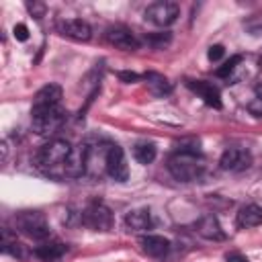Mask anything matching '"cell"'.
<instances>
[{"mask_svg":"<svg viewBox=\"0 0 262 262\" xmlns=\"http://www.w3.org/2000/svg\"><path fill=\"white\" fill-rule=\"evenodd\" d=\"M72 145L63 139H51L45 145H41L35 154V166L53 178L66 176V164L72 156Z\"/></svg>","mask_w":262,"mask_h":262,"instance_id":"cell-1","label":"cell"},{"mask_svg":"<svg viewBox=\"0 0 262 262\" xmlns=\"http://www.w3.org/2000/svg\"><path fill=\"white\" fill-rule=\"evenodd\" d=\"M166 166H168V172L174 176V180H180V182H192L205 170V164H203V158L201 156L180 154V151H176L174 156H170Z\"/></svg>","mask_w":262,"mask_h":262,"instance_id":"cell-2","label":"cell"},{"mask_svg":"<svg viewBox=\"0 0 262 262\" xmlns=\"http://www.w3.org/2000/svg\"><path fill=\"white\" fill-rule=\"evenodd\" d=\"M66 123V111L59 106H33L31 111V127L37 135H53Z\"/></svg>","mask_w":262,"mask_h":262,"instance_id":"cell-3","label":"cell"},{"mask_svg":"<svg viewBox=\"0 0 262 262\" xmlns=\"http://www.w3.org/2000/svg\"><path fill=\"white\" fill-rule=\"evenodd\" d=\"M14 225H16L18 231H23L25 235H29L33 239H45V237H49L47 219L39 211H23V213H18L14 217Z\"/></svg>","mask_w":262,"mask_h":262,"instance_id":"cell-4","label":"cell"},{"mask_svg":"<svg viewBox=\"0 0 262 262\" xmlns=\"http://www.w3.org/2000/svg\"><path fill=\"white\" fill-rule=\"evenodd\" d=\"M180 14V6L172 0H160V2H154L145 8L143 16L147 23L156 25V27H170Z\"/></svg>","mask_w":262,"mask_h":262,"instance_id":"cell-5","label":"cell"},{"mask_svg":"<svg viewBox=\"0 0 262 262\" xmlns=\"http://www.w3.org/2000/svg\"><path fill=\"white\" fill-rule=\"evenodd\" d=\"M80 221L82 225H86L88 229H94V231H106L111 229L113 225V213L106 205L102 203H90L82 215H80Z\"/></svg>","mask_w":262,"mask_h":262,"instance_id":"cell-6","label":"cell"},{"mask_svg":"<svg viewBox=\"0 0 262 262\" xmlns=\"http://www.w3.org/2000/svg\"><path fill=\"white\" fill-rule=\"evenodd\" d=\"M106 174L117 180V182H125L129 178V168H127V160H125V151L119 145H108L106 151Z\"/></svg>","mask_w":262,"mask_h":262,"instance_id":"cell-7","label":"cell"},{"mask_svg":"<svg viewBox=\"0 0 262 262\" xmlns=\"http://www.w3.org/2000/svg\"><path fill=\"white\" fill-rule=\"evenodd\" d=\"M250 164H252V156L244 147H227L219 160V166L227 172H242L250 168Z\"/></svg>","mask_w":262,"mask_h":262,"instance_id":"cell-8","label":"cell"},{"mask_svg":"<svg viewBox=\"0 0 262 262\" xmlns=\"http://www.w3.org/2000/svg\"><path fill=\"white\" fill-rule=\"evenodd\" d=\"M57 31L74 41H88L92 37V29L86 20L82 18H61L57 20Z\"/></svg>","mask_w":262,"mask_h":262,"instance_id":"cell-9","label":"cell"},{"mask_svg":"<svg viewBox=\"0 0 262 262\" xmlns=\"http://www.w3.org/2000/svg\"><path fill=\"white\" fill-rule=\"evenodd\" d=\"M104 37H106V41H108L111 45H115L117 49H123V51H135V49H139V39H137L129 29L111 27V29H106Z\"/></svg>","mask_w":262,"mask_h":262,"instance_id":"cell-10","label":"cell"},{"mask_svg":"<svg viewBox=\"0 0 262 262\" xmlns=\"http://www.w3.org/2000/svg\"><path fill=\"white\" fill-rule=\"evenodd\" d=\"M88 149L90 145L88 143H80L78 147L72 149V156L66 164V176H72V178H78L86 172V164H88Z\"/></svg>","mask_w":262,"mask_h":262,"instance_id":"cell-11","label":"cell"},{"mask_svg":"<svg viewBox=\"0 0 262 262\" xmlns=\"http://www.w3.org/2000/svg\"><path fill=\"white\" fill-rule=\"evenodd\" d=\"M186 86H188L194 94H199L209 106L221 108V96H219V90H217L213 84L203 82V80H186Z\"/></svg>","mask_w":262,"mask_h":262,"instance_id":"cell-12","label":"cell"},{"mask_svg":"<svg viewBox=\"0 0 262 262\" xmlns=\"http://www.w3.org/2000/svg\"><path fill=\"white\" fill-rule=\"evenodd\" d=\"M139 246H141L143 254H147L151 258H162V256H166L170 252V242L166 237H162V235H151V233L141 235L139 237Z\"/></svg>","mask_w":262,"mask_h":262,"instance_id":"cell-13","label":"cell"},{"mask_svg":"<svg viewBox=\"0 0 262 262\" xmlns=\"http://www.w3.org/2000/svg\"><path fill=\"white\" fill-rule=\"evenodd\" d=\"M61 96H63L61 86L55 84V82H49V84H45L43 88L37 90L35 100H33V106H57L59 100H61Z\"/></svg>","mask_w":262,"mask_h":262,"instance_id":"cell-14","label":"cell"},{"mask_svg":"<svg viewBox=\"0 0 262 262\" xmlns=\"http://www.w3.org/2000/svg\"><path fill=\"white\" fill-rule=\"evenodd\" d=\"M196 231L201 237L205 239H213V242H221L225 239V231L219 225V219L215 215H205L199 223H196Z\"/></svg>","mask_w":262,"mask_h":262,"instance_id":"cell-15","label":"cell"},{"mask_svg":"<svg viewBox=\"0 0 262 262\" xmlns=\"http://www.w3.org/2000/svg\"><path fill=\"white\" fill-rule=\"evenodd\" d=\"M151 213L147 209H133L125 215V227L129 231H147L151 229Z\"/></svg>","mask_w":262,"mask_h":262,"instance_id":"cell-16","label":"cell"},{"mask_svg":"<svg viewBox=\"0 0 262 262\" xmlns=\"http://www.w3.org/2000/svg\"><path fill=\"white\" fill-rule=\"evenodd\" d=\"M237 225L239 227H258L262 225V207L250 203V205H244L237 213Z\"/></svg>","mask_w":262,"mask_h":262,"instance_id":"cell-17","label":"cell"},{"mask_svg":"<svg viewBox=\"0 0 262 262\" xmlns=\"http://www.w3.org/2000/svg\"><path fill=\"white\" fill-rule=\"evenodd\" d=\"M66 254V246L61 242H45L35 248V256L43 262H57Z\"/></svg>","mask_w":262,"mask_h":262,"instance_id":"cell-18","label":"cell"},{"mask_svg":"<svg viewBox=\"0 0 262 262\" xmlns=\"http://www.w3.org/2000/svg\"><path fill=\"white\" fill-rule=\"evenodd\" d=\"M145 80L149 82V88H151V92H154V94L164 96V94H168V92H170V82H168L162 74L147 72V74H145Z\"/></svg>","mask_w":262,"mask_h":262,"instance_id":"cell-19","label":"cell"},{"mask_svg":"<svg viewBox=\"0 0 262 262\" xmlns=\"http://www.w3.org/2000/svg\"><path fill=\"white\" fill-rule=\"evenodd\" d=\"M133 158H135L139 164H143V166L151 164V162L156 160V145H154V143H137V145L133 147Z\"/></svg>","mask_w":262,"mask_h":262,"instance_id":"cell-20","label":"cell"},{"mask_svg":"<svg viewBox=\"0 0 262 262\" xmlns=\"http://www.w3.org/2000/svg\"><path fill=\"white\" fill-rule=\"evenodd\" d=\"M2 254H8L12 258H23L25 256L23 244H18L16 239H12L8 231H4V237H2Z\"/></svg>","mask_w":262,"mask_h":262,"instance_id":"cell-21","label":"cell"},{"mask_svg":"<svg viewBox=\"0 0 262 262\" xmlns=\"http://www.w3.org/2000/svg\"><path fill=\"white\" fill-rule=\"evenodd\" d=\"M170 33H158V35H147L145 37V41L151 45V47H156V49H162V47H166L168 43H170Z\"/></svg>","mask_w":262,"mask_h":262,"instance_id":"cell-22","label":"cell"},{"mask_svg":"<svg viewBox=\"0 0 262 262\" xmlns=\"http://www.w3.org/2000/svg\"><path fill=\"white\" fill-rule=\"evenodd\" d=\"M239 61H242V55H233V57H229L221 68H217V72H215V74H217L219 78H225V76H229V74L235 70V66H237Z\"/></svg>","mask_w":262,"mask_h":262,"instance_id":"cell-23","label":"cell"},{"mask_svg":"<svg viewBox=\"0 0 262 262\" xmlns=\"http://www.w3.org/2000/svg\"><path fill=\"white\" fill-rule=\"evenodd\" d=\"M27 8H29V12H31L37 20H41V18L45 16V4H43V2H27Z\"/></svg>","mask_w":262,"mask_h":262,"instance_id":"cell-24","label":"cell"},{"mask_svg":"<svg viewBox=\"0 0 262 262\" xmlns=\"http://www.w3.org/2000/svg\"><path fill=\"white\" fill-rule=\"evenodd\" d=\"M12 35H14V39H16V41H27V39H29V29H27V25H23V23L14 25Z\"/></svg>","mask_w":262,"mask_h":262,"instance_id":"cell-25","label":"cell"},{"mask_svg":"<svg viewBox=\"0 0 262 262\" xmlns=\"http://www.w3.org/2000/svg\"><path fill=\"white\" fill-rule=\"evenodd\" d=\"M223 53H225L223 45H211V47H209V53H207V57H209L211 61H219V59L223 57Z\"/></svg>","mask_w":262,"mask_h":262,"instance_id":"cell-26","label":"cell"},{"mask_svg":"<svg viewBox=\"0 0 262 262\" xmlns=\"http://www.w3.org/2000/svg\"><path fill=\"white\" fill-rule=\"evenodd\" d=\"M248 111L256 117H262V98H254L252 102H248Z\"/></svg>","mask_w":262,"mask_h":262,"instance_id":"cell-27","label":"cell"},{"mask_svg":"<svg viewBox=\"0 0 262 262\" xmlns=\"http://www.w3.org/2000/svg\"><path fill=\"white\" fill-rule=\"evenodd\" d=\"M119 78H121L123 82H127V84H133V82L139 80V76H137L135 72H119Z\"/></svg>","mask_w":262,"mask_h":262,"instance_id":"cell-28","label":"cell"},{"mask_svg":"<svg viewBox=\"0 0 262 262\" xmlns=\"http://www.w3.org/2000/svg\"><path fill=\"white\" fill-rule=\"evenodd\" d=\"M254 92H256V98H262V82H258V84H256Z\"/></svg>","mask_w":262,"mask_h":262,"instance_id":"cell-29","label":"cell"}]
</instances>
